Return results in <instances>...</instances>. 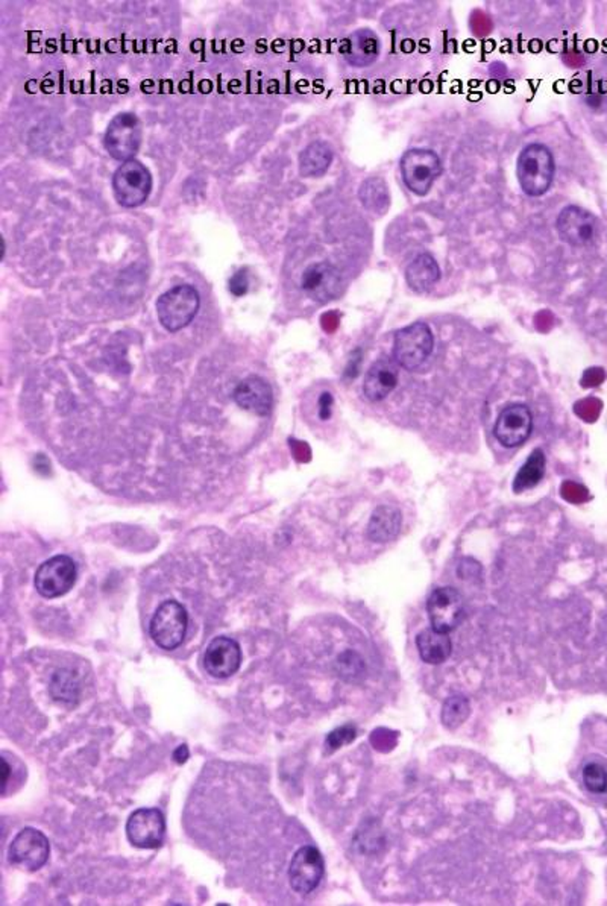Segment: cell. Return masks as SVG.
Masks as SVG:
<instances>
[{"mask_svg":"<svg viewBox=\"0 0 607 906\" xmlns=\"http://www.w3.org/2000/svg\"><path fill=\"white\" fill-rule=\"evenodd\" d=\"M242 664L239 642L233 637H217L208 644L204 667L212 678L226 679L237 673Z\"/></svg>","mask_w":607,"mask_h":906,"instance_id":"obj_15","label":"cell"},{"mask_svg":"<svg viewBox=\"0 0 607 906\" xmlns=\"http://www.w3.org/2000/svg\"><path fill=\"white\" fill-rule=\"evenodd\" d=\"M400 380V366L393 359L377 360L368 369L363 382V394L371 403H380L386 400L392 392L395 391Z\"/></svg>","mask_w":607,"mask_h":906,"instance_id":"obj_17","label":"cell"},{"mask_svg":"<svg viewBox=\"0 0 607 906\" xmlns=\"http://www.w3.org/2000/svg\"><path fill=\"white\" fill-rule=\"evenodd\" d=\"M333 395L330 392H324L319 398V407H318V413H319V417L322 421H327L331 417V413H333Z\"/></svg>","mask_w":607,"mask_h":906,"instance_id":"obj_31","label":"cell"},{"mask_svg":"<svg viewBox=\"0 0 607 906\" xmlns=\"http://www.w3.org/2000/svg\"><path fill=\"white\" fill-rule=\"evenodd\" d=\"M439 279L441 268L430 254L416 257L405 269V281L413 292H427Z\"/></svg>","mask_w":607,"mask_h":906,"instance_id":"obj_20","label":"cell"},{"mask_svg":"<svg viewBox=\"0 0 607 906\" xmlns=\"http://www.w3.org/2000/svg\"><path fill=\"white\" fill-rule=\"evenodd\" d=\"M247 288H249V279H247L246 270H239L230 279V292L235 297H243L247 292Z\"/></svg>","mask_w":607,"mask_h":906,"instance_id":"obj_30","label":"cell"},{"mask_svg":"<svg viewBox=\"0 0 607 906\" xmlns=\"http://www.w3.org/2000/svg\"><path fill=\"white\" fill-rule=\"evenodd\" d=\"M356 729H352V727H339V729L331 732V733L327 736V745H329V749L331 750L339 749V747H342V745L352 743V740L356 738Z\"/></svg>","mask_w":607,"mask_h":906,"instance_id":"obj_29","label":"cell"},{"mask_svg":"<svg viewBox=\"0 0 607 906\" xmlns=\"http://www.w3.org/2000/svg\"><path fill=\"white\" fill-rule=\"evenodd\" d=\"M199 89H201V90H203L204 93H205V91H207L208 93V91L212 90V82L203 81L201 82V84H199Z\"/></svg>","mask_w":607,"mask_h":906,"instance_id":"obj_33","label":"cell"},{"mask_svg":"<svg viewBox=\"0 0 607 906\" xmlns=\"http://www.w3.org/2000/svg\"><path fill=\"white\" fill-rule=\"evenodd\" d=\"M258 49H260V52L265 50V40L258 41Z\"/></svg>","mask_w":607,"mask_h":906,"instance_id":"obj_36","label":"cell"},{"mask_svg":"<svg viewBox=\"0 0 607 906\" xmlns=\"http://www.w3.org/2000/svg\"><path fill=\"white\" fill-rule=\"evenodd\" d=\"M427 614L436 632H453L465 618L464 598L451 586L436 588L428 597Z\"/></svg>","mask_w":607,"mask_h":906,"instance_id":"obj_10","label":"cell"},{"mask_svg":"<svg viewBox=\"0 0 607 906\" xmlns=\"http://www.w3.org/2000/svg\"><path fill=\"white\" fill-rule=\"evenodd\" d=\"M333 148L325 142H313L299 155V174L306 178L324 175L333 163Z\"/></svg>","mask_w":607,"mask_h":906,"instance_id":"obj_22","label":"cell"},{"mask_svg":"<svg viewBox=\"0 0 607 906\" xmlns=\"http://www.w3.org/2000/svg\"><path fill=\"white\" fill-rule=\"evenodd\" d=\"M416 647L424 662L439 665L450 658L453 642L448 633L436 632L434 628H425L416 637Z\"/></svg>","mask_w":607,"mask_h":906,"instance_id":"obj_21","label":"cell"},{"mask_svg":"<svg viewBox=\"0 0 607 906\" xmlns=\"http://www.w3.org/2000/svg\"><path fill=\"white\" fill-rule=\"evenodd\" d=\"M50 694L57 701L73 703L79 697V682L73 671L58 669L50 682Z\"/></svg>","mask_w":607,"mask_h":906,"instance_id":"obj_26","label":"cell"},{"mask_svg":"<svg viewBox=\"0 0 607 906\" xmlns=\"http://www.w3.org/2000/svg\"><path fill=\"white\" fill-rule=\"evenodd\" d=\"M490 87H492V90L490 91H492V93H495V91L498 90L499 84L497 81H492L490 82Z\"/></svg>","mask_w":607,"mask_h":906,"instance_id":"obj_35","label":"cell"},{"mask_svg":"<svg viewBox=\"0 0 607 906\" xmlns=\"http://www.w3.org/2000/svg\"><path fill=\"white\" fill-rule=\"evenodd\" d=\"M152 189V178L146 166L137 160L121 163L113 175V192L119 204L126 208H134L149 198Z\"/></svg>","mask_w":607,"mask_h":906,"instance_id":"obj_6","label":"cell"},{"mask_svg":"<svg viewBox=\"0 0 607 906\" xmlns=\"http://www.w3.org/2000/svg\"><path fill=\"white\" fill-rule=\"evenodd\" d=\"M199 293L194 286L181 284L158 298L157 314L167 332H176L187 327L198 314Z\"/></svg>","mask_w":607,"mask_h":906,"instance_id":"obj_3","label":"cell"},{"mask_svg":"<svg viewBox=\"0 0 607 906\" xmlns=\"http://www.w3.org/2000/svg\"><path fill=\"white\" fill-rule=\"evenodd\" d=\"M235 404L246 412L266 416L272 410L274 395L267 382L260 377H249L235 387L233 394Z\"/></svg>","mask_w":607,"mask_h":906,"instance_id":"obj_18","label":"cell"},{"mask_svg":"<svg viewBox=\"0 0 607 906\" xmlns=\"http://www.w3.org/2000/svg\"><path fill=\"white\" fill-rule=\"evenodd\" d=\"M49 839L41 830L25 827L9 846V862L27 871L40 870L49 859Z\"/></svg>","mask_w":607,"mask_h":906,"instance_id":"obj_11","label":"cell"},{"mask_svg":"<svg viewBox=\"0 0 607 906\" xmlns=\"http://www.w3.org/2000/svg\"><path fill=\"white\" fill-rule=\"evenodd\" d=\"M545 467H547V458H545L544 451L540 448L535 449L529 456L526 463L519 468V471L513 480L512 490L517 494H521L524 490H533L544 479Z\"/></svg>","mask_w":607,"mask_h":906,"instance_id":"obj_25","label":"cell"},{"mask_svg":"<svg viewBox=\"0 0 607 906\" xmlns=\"http://www.w3.org/2000/svg\"><path fill=\"white\" fill-rule=\"evenodd\" d=\"M380 55V41L371 29L357 31L350 38L347 59L356 68H368Z\"/></svg>","mask_w":607,"mask_h":906,"instance_id":"obj_23","label":"cell"},{"mask_svg":"<svg viewBox=\"0 0 607 906\" xmlns=\"http://www.w3.org/2000/svg\"><path fill=\"white\" fill-rule=\"evenodd\" d=\"M553 153L547 146L531 143L522 149L517 162V176L522 192L529 196H542L553 184Z\"/></svg>","mask_w":607,"mask_h":906,"instance_id":"obj_1","label":"cell"},{"mask_svg":"<svg viewBox=\"0 0 607 906\" xmlns=\"http://www.w3.org/2000/svg\"><path fill=\"white\" fill-rule=\"evenodd\" d=\"M141 128L132 112H120L110 121L105 132V148L119 162H130L140 148Z\"/></svg>","mask_w":607,"mask_h":906,"instance_id":"obj_8","label":"cell"},{"mask_svg":"<svg viewBox=\"0 0 607 906\" xmlns=\"http://www.w3.org/2000/svg\"><path fill=\"white\" fill-rule=\"evenodd\" d=\"M325 862L319 850L311 846H306L293 855L288 867V880L298 894H310L319 887L324 878Z\"/></svg>","mask_w":607,"mask_h":906,"instance_id":"obj_13","label":"cell"},{"mask_svg":"<svg viewBox=\"0 0 607 906\" xmlns=\"http://www.w3.org/2000/svg\"><path fill=\"white\" fill-rule=\"evenodd\" d=\"M559 236L571 247H586L597 236V219L590 211L568 205L558 216Z\"/></svg>","mask_w":607,"mask_h":906,"instance_id":"obj_14","label":"cell"},{"mask_svg":"<svg viewBox=\"0 0 607 906\" xmlns=\"http://www.w3.org/2000/svg\"><path fill=\"white\" fill-rule=\"evenodd\" d=\"M304 292L318 302H329L338 298L342 290V277L330 263H315L309 266L301 279Z\"/></svg>","mask_w":607,"mask_h":906,"instance_id":"obj_16","label":"cell"},{"mask_svg":"<svg viewBox=\"0 0 607 906\" xmlns=\"http://www.w3.org/2000/svg\"><path fill=\"white\" fill-rule=\"evenodd\" d=\"M471 713L469 701L464 696H451L446 699L442 708L441 718L444 726L448 729H457L468 720Z\"/></svg>","mask_w":607,"mask_h":906,"instance_id":"obj_27","label":"cell"},{"mask_svg":"<svg viewBox=\"0 0 607 906\" xmlns=\"http://www.w3.org/2000/svg\"><path fill=\"white\" fill-rule=\"evenodd\" d=\"M401 175L412 194L425 196L441 176L442 163L430 149H410L401 158Z\"/></svg>","mask_w":607,"mask_h":906,"instance_id":"obj_5","label":"cell"},{"mask_svg":"<svg viewBox=\"0 0 607 906\" xmlns=\"http://www.w3.org/2000/svg\"><path fill=\"white\" fill-rule=\"evenodd\" d=\"M533 431V415L529 406L508 404L501 410L494 426L495 439L506 448L521 447Z\"/></svg>","mask_w":607,"mask_h":906,"instance_id":"obj_12","label":"cell"},{"mask_svg":"<svg viewBox=\"0 0 607 906\" xmlns=\"http://www.w3.org/2000/svg\"><path fill=\"white\" fill-rule=\"evenodd\" d=\"M173 759H175L176 764H184L185 761L189 759V749H187V745H180V747L173 752Z\"/></svg>","mask_w":607,"mask_h":906,"instance_id":"obj_32","label":"cell"},{"mask_svg":"<svg viewBox=\"0 0 607 906\" xmlns=\"http://www.w3.org/2000/svg\"><path fill=\"white\" fill-rule=\"evenodd\" d=\"M189 626V614L184 606L167 600L153 614L149 633L152 641L162 650L172 651L183 644Z\"/></svg>","mask_w":607,"mask_h":906,"instance_id":"obj_4","label":"cell"},{"mask_svg":"<svg viewBox=\"0 0 607 906\" xmlns=\"http://www.w3.org/2000/svg\"><path fill=\"white\" fill-rule=\"evenodd\" d=\"M78 570L75 562L68 556L50 557L43 562L36 573L37 593L45 598L63 597L77 584Z\"/></svg>","mask_w":607,"mask_h":906,"instance_id":"obj_7","label":"cell"},{"mask_svg":"<svg viewBox=\"0 0 607 906\" xmlns=\"http://www.w3.org/2000/svg\"><path fill=\"white\" fill-rule=\"evenodd\" d=\"M536 43H538V41L536 40L531 41L530 49L533 50V52H539L540 45L536 46Z\"/></svg>","mask_w":607,"mask_h":906,"instance_id":"obj_34","label":"cell"},{"mask_svg":"<svg viewBox=\"0 0 607 906\" xmlns=\"http://www.w3.org/2000/svg\"><path fill=\"white\" fill-rule=\"evenodd\" d=\"M359 198L366 210L373 215H386L391 206V194L387 187L386 181L380 176H371L363 181L359 190Z\"/></svg>","mask_w":607,"mask_h":906,"instance_id":"obj_24","label":"cell"},{"mask_svg":"<svg viewBox=\"0 0 607 906\" xmlns=\"http://www.w3.org/2000/svg\"><path fill=\"white\" fill-rule=\"evenodd\" d=\"M583 782L586 790L594 795H603L607 791L606 768L599 763H590L583 768Z\"/></svg>","mask_w":607,"mask_h":906,"instance_id":"obj_28","label":"cell"},{"mask_svg":"<svg viewBox=\"0 0 607 906\" xmlns=\"http://www.w3.org/2000/svg\"><path fill=\"white\" fill-rule=\"evenodd\" d=\"M401 522H403V516H401L400 509H396L395 506H387V504L378 506L369 520L366 536L372 543H389L400 533Z\"/></svg>","mask_w":607,"mask_h":906,"instance_id":"obj_19","label":"cell"},{"mask_svg":"<svg viewBox=\"0 0 607 906\" xmlns=\"http://www.w3.org/2000/svg\"><path fill=\"white\" fill-rule=\"evenodd\" d=\"M164 835L166 818L158 807H140L126 821V837L134 848H162Z\"/></svg>","mask_w":607,"mask_h":906,"instance_id":"obj_9","label":"cell"},{"mask_svg":"<svg viewBox=\"0 0 607 906\" xmlns=\"http://www.w3.org/2000/svg\"><path fill=\"white\" fill-rule=\"evenodd\" d=\"M433 348L434 337L430 327L425 322H414L395 332L392 359L400 368L413 373L427 362Z\"/></svg>","mask_w":607,"mask_h":906,"instance_id":"obj_2","label":"cell"}]
</instances>
